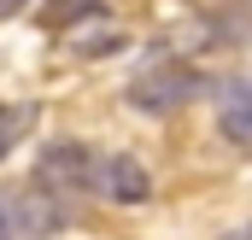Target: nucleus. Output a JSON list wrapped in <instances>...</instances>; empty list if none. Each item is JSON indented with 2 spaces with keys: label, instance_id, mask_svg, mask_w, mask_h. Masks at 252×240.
I'll use <instances>...</instances> for the list:
<instances>
[{
  "label": "nucleus",
  "instance_id": "obj_7",
  "mask_svg": "<svg viewBox=\"0 0 252 240\" xmlns=\"http://www.w3.org/2000/svg\"><path fill=\"white\" fill-rule=\"evenodd\" d=\"M106 47H124V30H94V35H70V53H106Z\"/></svg>",
  "mask_w": 252,
  "mask_h": 240
},
{
  "label": "nucleus",
  "instance_id": "obj_2",
  "mask_svg": "<svg viewBox=\"0 0 252 240\" xmlns=\"http://www.w3.org/2000/svg\"><path fill=\"white\" fill-rule=\"evenodd\" d=\"M94 176H100V158H94V147H82V141H53V147L35 158V181L53 187V193H64V199L88 193Z\"/></svg>",
  "mask_w": 252,
  "mask_h": 240
},
{
  "label": "nucleus",
  "instance_id": "obj_5",
  "mask_svg": "<svg viewBox=\"0 0 252 240\" xmlns=\"http://www.w3.org/2000/svg\"><path fill=\"white\" fill-rule=\"evenodd\" d=\"M217 129L252 152V76H229L217 82Z\"/></svg>",
  "mask_w": 252,
  "mask_h": 240
},
{
  "label": "nucleus",
  "instance_id": "obj_3",
  "mask_svg": "<svg viewBox=\"0 0 252 240\" xmlns=\"http://www.w3.org/2000/svg\"><path fill=\"white\" fill-rule=\"evenodd\" d=\"M12 223H18V240H47L70 229V199L53 193V187H12Z\"/></svg>",
  "mask_w": 252,
  "mask_h": 240
},
{
  "label": "nucleus",
  "instance_id": "obj_8",
  "mask_svg": "<svg viewBox=\"0 0 252 240\" xmlns=\"http://www.w3.org/2000/svg\"><path fill=\"white\" fill-rule=\"evenodd\" d=\"M0 240H18V223H12V193L0 187Z\"/></svg>",
  "mask_w": 252,
  "mask_h": 240
},
{
  "label": "nucleus",
  "instance_id": "obj_1",
  "mask_svg": "<svg viewBox=\"0 0 252 240\" xmlns=\"http://www.w3.org/2000/svg\"><path fill=\"white\" fill-rule=\"evenodd\" d=\"M199 94H217V82H211L205 70L182 64V59H164V64H153V70L129 76V88H124V100L135 106V112H147V118L182 112V106H193Z\"/></svg>",
  "mask_w": 252,
  "mask_h": 240
},
{
  "label": "nucleus",
  "instance_id": "obj_6",
  "mask_svg": "<svg viewBox=\"0 0 252 240\" xmlns=\"http://www.w3.org/2000/svg\"><path fill=\"white\" fill-rule=\"evenodd\" d=\"M35 123H41V106H30V100H24V106H0V158L18 152V141H24Z\"/></svg>",
  "mask_w": 252,
  "mask_h": 240
},
{
  "label": "nucleus",
  "instance_id": "obj_10",
  "mask_svg": "<svg viewBox=\"0 0 252 240\" xmlns=\"http://www.w3.org/2000/svg\"><path fill=\"white\" fill-rule=\"evenodd\" d=\"M229 240H252V223H241V229H235V235H229Z\"/></svg>",
  "mask_w": 252,
  "mask_h": 240
},
{
  "label": "nucleus",
  "instance_id": "obj_9",
  "mask_svg": "<svg viewBox=\"0 0 252 240\" xmlns=\"http://www.w3.org/2000/svg\"><path fill=\"white\" fill-rule=\"evenodd\" d=\"M18 6H24V0H0V18H12V12H18Z\"/></svg>",
  "mask_w": 252,
  "mask_h": 240
},
{
  "label": "nucleus",
  "instance_id": "obj_4",
  "mask_svg": "<svg viewBox=\"0 0 252 240\" xmlns=\"http://www.w3.org/2000/svg\"><path fill=\"white\" fill-rule=\"evenodd\" d=\"M94 193L112 199V205H147L153 199V176L135 152H106L100 158V176H94Z\"/></svg>",
  "mask_w": 252,
  "mask_h": 240
}]
</instances>
